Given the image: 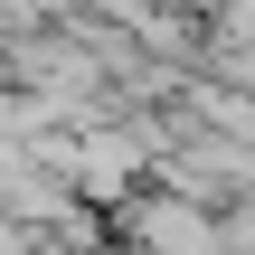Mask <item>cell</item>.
Wrapping results in <instances>:
<instances>
[{"mask_svg":"<svg viewBox=\"0 0 255 255\" xmlns=\"http://www.w3.org/2000/svg\"><path fill=\"white\" fill-rule=\"evenodd\" d=\"M132 237H142L151 255H199L208 246V218L180 208V199H151V208H132Z\"/></svg>","mask_w":255,"mask_h":255,"instance_id":"6da1fadb","label":"cell"}]
</instances>
